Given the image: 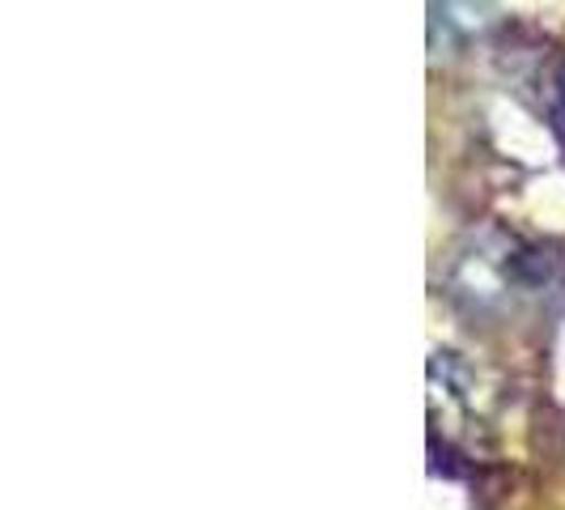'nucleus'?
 <instances>
[{
    "mask_svg": "<svg viewBox=\"0 0 565 510\" xmlns=\"http://www.w3.org/2000/svg\"><path fill=\"white\" fill-rule=\"evenodd\" d=\"M562 124H565V77H562Z\"/></svg>",
    "mask_w": 565,
    "mask_h": 510,
    "instance_id": "obj_1",
    "label": "nucleus"
}]
</instances>
